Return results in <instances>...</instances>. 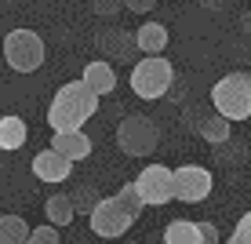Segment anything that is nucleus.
Returning <instances> with one entry per match:
<instances>
[{"instance_id": "f257e3e1", "label": "nucleus", "mask_w": 251, "mask_h": 244, "mask_svg": "<svg viewBox=\"0 0 251 244\" xmlns=\"http://www.w3.org/2000/svg\"><path fill=\"white\" fill-rule=\"evenodd\" d=\"M99 113V95L84 81H69L55 91L48 106V128L51 132H84V124Z\"/></svg>"}, {"instance_id": "f03ea898", "label": "nucleus", "mask_w": 251, "mask_h": 244, "mask_svg": "<svg viewBox=\"0 0 251 244\" xmlns=\"http://www.w3.org/2000/svg\"><path fill=\"white\" fill-rule=\"evenodd\" d=\"M207 99H211L215 113H222L233 124H237V120H248L251 117V73L248 69H233V73L219 77Z\"/></svg>"}, {"instance_id": "7ed1b4c3", "label": "nucleus", "mask_w": 251, "mask_h": 244, "mask_svg": "<svg viewBox=\"0 0 251 244\" xmlns=\"http://www.w3.org/2000/svg\"><path fill=\"white\" fill-rule=\"evenodd\" d=\"M127 81H131V91L138 99L157 102V99H164V95L171 91V84H175V66H171L164 55H142L131 66V77H127Z\"/></svg>"}, {"instance_id": "20e7f679", "label": "nucleus", "mask_w": 251, "mask_h": 244, "mask_svg": "<svg viewBox=\"0 0 251 244\" xmlns=\"http://www.w3.org/2000/svg\"><path fill=\"white\" fill-rule=\"evenodd\" d=\"M0 48H4V62L15 73H37L48 58V48H44L37 29H11Z\"/></svg>"}, {"instance_id": "39448f33", "label": "nucleus", "mask_w": 251, "mask_h": 244, "mask_svg": "<svg viewBox=\"0 0 251 244\" xmlns=\"http://www.w3.org/2000/svg\"><path fill=\"white\" fill-rule=\"evenodd\" d=\"M117 146L127 157H150L160 146V128L146 113H127L117 124Z\"/></svg>"}, {"instance_id": "423d86ee", "label": "nucleus", "mask_w": 251, "mask_h": 244, "mask_svg": "<svg viewBox=\"0 0 251 244\" xmlns=\"http://www.w3.org/2000/svg\"><path fill=\"white\" fill-rule=\"evenodd\" d=\"M138 219L131 212H127L124 204H120V197H102L99 204H95V212L88 215V226H91V233L95 237H102V241H117V237H124L127 230H131Z\"/></svg>"}, {"instance_id": "0eeeda50", "label": "nucleus", "mask_w": 251, "mask_h": 244, "mask_svg": "<svg viewBox=\"0 0 251 244\" xmlns=\"http://www.w3.org/2000/svg\"><path fill=\"white\" fill-rule=\"evenodd\" d=\"M138 193H142L146 208H164L175 200V171L164 168V164H146L142 175L135 179Z\"/></svg>"}, {"instance_id": "6e6552de", "label": "nucleus", "mask_w": 251, "mask_h": 244, "mask_svg": "<svg viewBox=\"0 0 251 244\" xmlns=\"http://www.w3.org/2000/svg\"><path fill=\"white\" fill-rule=\"evenodd\" d=\"M211 186H215V175L204 164H182V168H175V200H182V204L207 200Z\"/></svg>"}, {"instance_id": "1a4fd4ad", "label": "nucleus", "mask_w": 251, "mask_h": 244, "mask_svg": "<svg viewBox=\"0 0 251 244\" xmlns=\"http://www.w3.org/2000/svg\"><path fill=\"white\" fill-rule=\"evenodd\" d=\"M95 48L106 55V62H127V58L138 51L135 33L120 29V26H106V29H99V33H95Z\"/></svg>"}, {"instance_id": "9d476101", "label": "nucleus", "mask_w": 251, "mask_h": 244, "mask_svg": "<svg viewBox=\"0 0 251 244\" xmlns=\"http://www.w3.org/2000/svg\"><path fill=\"white\" fill-rule=\"evenodd\" d=\"M29 168H33V175H37L40 182H51V186H58V182H66L69 175H73V161L62 157L58 150H51V146L33 157Z\"/></svg>"}, {"instance_id": "9b49d317", "label": "nucleus", "mask_w": 251, "mask_h": 244, "mask_svg": "<svg viewBox=\"0 0 251 244\" xmlns=\"http://www.w3.org/2000/svg\"><path fill=\"white\" fill-rule=\"evenodd\" d=\"M80 81L102 99V95H113L117 91V69H113V62H106V58H91V62L84 66Z\"/></svg>"}, {"instance_id": "f8f14e48", "label": "nucleus", "mask_w": 251, "mask_h": 244, "mask_svg": "<svg viewBox=\"0 0 251 244\" xmlns=\"http://www.w3.org/2000/svg\"><path fill=\"white\" fill-rule=\"evenodd\" d=\"M51 150H58L62 157H69V161H88L91 157V138L84 132H55L51 135Z\"/></svg>"}, {"instance_id": "ddd939ff", "label": "nucleus", "mask_w": 251, "mask_h": 244, "mask_svg": "<svg viewBox=\"0 0 251 244\" xmlns=\"http://www.w3.org/2000/svg\"><path fill=\"white\" fill-rule=\"evenodd\" d=\"M168 40H171V33H168V26H164V22H142V26H138V33H135V44H138L142 55H164Z\"/></svg>"}, {"instance_id": "4468645a", "label": "nucleus", "mask_w": 251, "mask_h": 244, "mask_svg": "<svg viewBox=\"0 0 251 244\" xmlns=\"http://www.w3.org/2000/svg\"><path fill=\"white\" fill-rule=\"evenodd\" d=\"M25 138H29V128H25V120L15 117V113H0V153L22 150Z\"/></svg>"}, {"instance_id": "2eb2a0df", "label": "nucleus", "mask_w": 251, "mask_h": 244, "mask_svg": "<svg viewBox=\"0 0 251 244\" xmlns=\"http://www.w3.org/2000/svg\"><path fill=\"white\" fill-rule=\"evenodd\" d=\"M164 244H204L201 222L197 219H171L164 226Z\"/></svg>"}, {"instance_id": "dca6fc26", "label": "nucleus", "mask_w": 251, "mask_h": 244, "mask_svg": "<svg viewBox=\"0 0 251 244\" xmlns=\"http://www.w3.org/2000/svg\"><path fill=\"white\" fill-rule=\"evenodd\" d=\"M204 138V142H211V146H226L229 142V135H233V120H226L222 113H207L204 117V124H201V132H197Z\"/></svg>"}, {"instance_id": "f3484780", "label": "nucleus", "mask_w": 251, "mask_h": 244, "mask_svg": "<svg viewBox=\"0 0 251 244\" xmlns=\"http://www.w3.org/2000/svg\"><path fill=\"white\" fill-rule=\"evenodd\" d=\"M44 212H48V222L58 226V230L76 219V208H73V200H69V193H51L44 200Z\"/></svg>"}, {"instance_id": "a211bd4d", "label": "nucleus", "mask_w": 251, "mask_h": 244, "mask_svg": "<svg viewBox=\"0 0 251 244\" xmlns=\"http://www.w3.org/2000/svg\"><path fill=\"white\" fill-rule=\"evenodd\" d=\"M29 226L22 215H0V244H25L29 241Z\"/></svg>"}, {"instance_id": "6ab92c4d", "label": "nucleus", "mask_w": 251, "mask_h": 244, "mask_svg": "<svg viewBox=\"0 0 251 244\" xmlns=\"http://www.w3.org/2000/svg\"><path fill=\"white\" fill-rule=\"evenodd\" d=\"M69 200H73V208H76V215H91L95 212V204H99V193H95V186L91 182H80V186H73V193H69Z\"/></svg>"}, {"instance_id": "aec40b11", "label": "nucleus", "mask_w": 251, "mask_h": 244, "mask_svg": "<svg viewBox=\"0 0 251 244\" xmlns=\"http://www.w3.org/2000/svg\"><path fill=\"white\" fill-rule=\"evenodd\" d=\"M117 197H120V204H124L127 212L135 215V219H138V215H142L146 200H142V193H138V186H135V182H124V186L117 190Z\"/></svg>"}, {"instance_id": "412c9836", "label": "nucleus", "mask_w": 251, "mask_h": 244, "mask_svg": "<svg viewBox=\"0 0 251 244\" xmlns=\"http://www.w3.org/2000/svg\"><path fill=\"white\" fill-rule=\"evenodd\" d=\"M226 244H251V212H244L237 219V226H233V233H229Z\"/></svg>"}, {"instance_id": "4be33fe9", "label": "nucleus", "mask_w": 251, "mask_h": 244, "mask_svg": "<svg viewBox=\"0 0 251 244\" xmlns=\"http://www.w3.org/2000/svg\"><path fill=\"white\" fill-rule=\"evenodd\" d=\"M215 150H219V164H237V161H244V157H248V150L240 142H233V138L226 146H215Z\"/></svg>"}, {"instance_id": "5701e85b", "label": "nucleus", "mask_w": 251, "mask_h": 244, "mask_svg": "<svg viewBox=\"0 0 251 244\" xmlns=\"http://www.w3.org/2000/svg\"><path fill=\"white\" fill-rule=\"evenodd\" d=\"M25 244H58V226H51V222L33 226V233H29V241H25Z\"/></svg>"}, {"instance_id": "b1692460", "label": "nucleus", "mask_w": 251, "mask_h": 244, "mask_svg": "<svg viewBox=\"0 0 251 244\" xmlns=\"http://www.w3.org/2000/svg\"><path fill=\"white\" fill-rule=\"evenodd\" d=\"M91 11L102 15V19H113V15L124 11V0H91Z\"/></svg>"}, {"instance_id": "393cba45", "label": "nucleus", "mask_w": 251, "mask_h": 244, "mask_svg": "<svg viewBox=\"0 0 251 244\" xmlns=\"http://www.w3.org/2000/svg\"><path fill=\"white\" fill-rule=\"evenodd\" d=\"M124 7L135 11V15H150L153 7H157V0H124Z\"/></svg>"}, {"instance_id": "a878e982", "label": "nucleus", "mask_w": 251, "mask_h": 244, "mask_svg": "<svg viewBox=\"0 0 251 244\" xmlns=\"http://www.w3.org/2000/svg\"><path fill=\"white\" fill-rule=\"evenodd\" d=\"M201 222V233H204V244H219L222 237H219V226L215 222H204V219H197Z\"/></svg>"}, {"instance_id": "bb28decb", "label": "nucleus", "mask_w": 251, "mask_h": 244, "mask_svg": "<svg viewBox=\"0 0 251 244\" xmlns=\"http://www.w3.org/2000/svg\"><path fill=\"white\" fill-rule=\"evenodd\" d=\"M201 4L207 7V11H226V7L233 4V0H201Z\"/></svg>"}, {"instance_id": "cd10ccee", "label": "nucleus", "mask_w": 251, "mask_h": 244, "mask_svg": "<svg viewBox=\"0 0 251 244\" xmlns=\"http://www.w3.org/2000/svg\"><path fill=\"white\" fill-rule=\"evenodd\" d=\"M240 26H244V33H251V15H244V22H240Z\"/></svg>"}]
</instances>
